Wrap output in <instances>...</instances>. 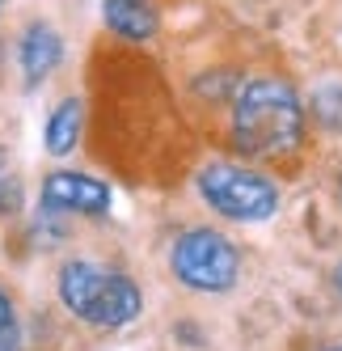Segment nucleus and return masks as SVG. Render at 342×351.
I'll return each instance as SVG.
<instances>
[{
  "mask_svg": "<svg viewBox=\"0 0 342 351\" xmlns=\"http://www.w3.org/2000/svg\"><path fill=\"white\" fill-rule=\"evenodd\" d=\"M233 144L258 161H283L304 144V102L279 77H254L233 97Z\"/></svg>",
  "mask_w": 342,
  "mask_h": 351,
  "instance_id": "nucleus-1",
  "label": "nucleus"
},
{
  "mask_svg": "<svg viewBox=\"0 0 342 351\" xmlns=\"http://www.w3.org/2000/svg\"><path fill=\"white\" fill-rule=\"evenodd\" d=\"M55 288H60L64 309L72 317H81L85 326H97V330H123L144 309V292L131 275L102 267V263H89V258L64 263Z\"/></svg>",
  "mask_w": 342,
  "mask_h": 351,
  "instance_id": "nucleus-2",
  "label": "nucleus"
},
{
  "mask_svg": "<svg viewBox=\"0 0 342 351\" xmlns=\"http://www.w3.org/2000/svg\"><path fill=\"white\" fill-rule=\"evenodd\" d=\"M194 186H199V199L211 212L237 224H262L279 212V186L266 173L237 161H207Z\"/></svg>",
  "mask_w": 342,
  "mask_h": 351,
  "instance_id": "nucleus-3",
  "label": "nucleus"
},
{
  "mask_svg": "<svg viewBox=\"0 0 342 351\" xmlns=\"http://www.w3.org/2000/svg\"><path fill=\"white\" fill-rule=\"evenodd\" d=\"M169 271L194 292H228L241 280V250L215 229H186L169 245Z\"/></svg>",
  "mask_w": 342,
  "mask_h": 351,
  "instance_id": "nucleus-4",
  "label": "nucleus"
},
{
  "mask_svg": "<svg viewBox=\"0 0 342 351\" xmlns=\"http://www.w3.org/2000/svg\"><path fill=\"white\" fill-rule=\"evenodd\" d=\"M42 212H64V216H106L114 195L102 178L81 169H51L38 186Z\"/></svg>",
  "mask_w": 342,
  "mask_h": 351,
  "instance_id": "nucleus-5",
  "label": "nucleus"
},
{
  "mask_svg": "<svg viewBox=\"0 0 342 351\" xmlns=\"http://www.w3.org/2000/svg\"><path fill=\"white\" fill-rule=\"evenodd\" d=\"M60 64H64V38H60V30L51 26V21H30L26 34H21V43H17L21 81L34 89V85H42L47 77H51Z\"/></svg>",
  "mask_w": 342,
  "mask_h": 351,
  "instance_id": "nucleus-6",
  "label": "nucleus"
},
{
  "mask_svg": "<svg viewBox=\"0 0 342 351\" xmlns=\"http://www.w3.org/2000/svg\"><path fill=\"white\" fill-rule=\"evenodd\" d=\"M102 21L123 43H148L157 34V9L153 0H102Z\"/></svg>",
  "mask_w": 342,
  "mask_h": 351,
  "instance_id": "nucleus-7",
  "label": "nucleus"
},
{
  "mask_svg": "<svg viewBox=\"0 0 342 351\" xmlns=\"http://www.w3.org/2000/svg\"><path fill=\"white\" fill-rule=\"evenodd\" d=\"M81 136H85V102L81 97H64L42 123V148L51 157H68L81 148Z\"/></svg>",
  "mask_w": 342,
  "mask_h": 351,
  "instance_id": "nucleus-8",
  "label": "nucleus"
},
{
  "mask_svg": "<svg viewBox=\"0 0 342 351\" xmlns=\"http://www.w3.org/2000/svg\"><path fill=\"white\" fill-rule=\"evenodd\" d=\"M308 114L321 132L342 136V85H321L308 97Z\"/></svg>",
  "mask_w": 342,
  "mask_h": 351,
  "instance_id": "nucleus-9",
  "label": "nucleus"
},
{
  "mask_svg": "<svg viewBox=\"0 0 342 351\" xmlns=\"http://www.w3.org/2000/svg\"><path fill=\"white\" fill-rule=\"evenodd\" d=\"M21 317H17V300L9 296V288L0 284V351H21Z\"/></svg>",
  "mask_w": 342,
  "mask_h": 351,
  "instance_id": "nucleus-10",
  "label": "nucleus"
},
{
  "mask_svg": "<svg viewBox=\"0 0 342 351\" xmlns=\"http://www.w3.org/2000/svg\"><path fill=\"white\" fill-rule=\"evenodd\" d=\"M21 204V186H17V173L9 165V153L0 148V216H13Z\"/></svg>",
  "mask_w": 342,
  "mask_h": 351,
  "instance_id": "nucleus-11",
  "label": "nucleus"
},
{
  "mask_svg": "<svg viewBox=\"0 0 342 351\" xmlns=\"http://www.w3.org/2000/svg\"><path fill=\"white\" fill-rule=\"evenodd\" d=\"M330 284H334V292H338V300H342V263L330 271Z\"/></svg>",
  "mask_w": 342,
  "mask_h": 351,
  "instance_id": "nucleus-12",
  "label": "nucleus"
},
{
  "mask_svg": "<svg viewBox=\"0 0 342 351\" xmlns=\"http://www.w3.org/2000/svg\"><path fill=\"white\" fill-rule=\"evenodd\" d=\"M330 351H342V347H330Z\"/></svg>",
  "mask_w": 342,
  "mask_h": 351,
  "instance_id": "nucleus-13",
  "label": "nucleus"
},
{
  "mask_svg": "<svg viewBox=\"0 0 342 351\" xmlns=\"http://www.w3.org/2000/svg\"><path fill=\"white\" fill-rule=\"evenodd\" d=\"M0 9H5V0H0Z\"/></svg>",
  "mask_w": 342,
  "mask_h": 351,
  "instance_id": "nucleus-14",
  "label": "nucleus"
},
{
  "mask_svg": "<svg viewBox=\"0 0 342 351\" xmlns=\"http://www.w3.org/2000/svg\"><path fill=\"white\" fill-rule=\"evenodd\" d=\"M338 186H342V182H338Z\"/></svg>",
  "mask_w": 342,
  "mask_h": 351,
  "instance_id": "nucleus-15",
  "label": "nucleus"
}]
</instances>
